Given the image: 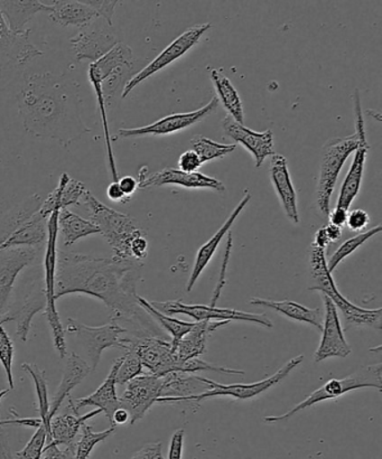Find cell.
<instances>
[{"label": "cell", "mask_w": 382, "mask_h": 459, "mask_svg": "<svg viewBox=\"0 0 382 459\" xmlns=\"http://www.w3.org/2000/svg\"><path fill=\"white\" fill-rule=\"evenodd\" d=\"M9 412L13 413V416L16 417V420H2V425H16V426H24L30 427V429H38L39 427L42 426L43 422L40 418H20L18 417V413L15 411V409H9Z\"/></svg>", "instance_id": "cell-56"}, {"label": "cell", "mask_w": 382, "mask_h": 459, "mask_svg": "<svg viewBox=\"0 0 382 459\" xmlns=\"http://www.w3.org/2000/svg\"><path fill=\"white\" fill-rule=\"evenodd\" d=\"M232 234L231 232L228 233V242H227V247H226V255H224V260L223 264L221 268V273H220L219 282L217 287H215V290L213 292V301H211V306L217 305V301L220 299V295H221L222 288L224 283H226V272H227V265L229 263V259H230V254L232 249Z\"/></svg>", "instance_id": "cell-50"}, {"label": "cell", "mask_w": 382, "mask_h": 459, "mask_svg": "<svg viewBox=\"0 0 382 459\" xmlns=\"http://www.w3.org/2000/svg\"><path fill=\"white\" fill-rule=\"evenodd\" d=\"M348 214V210L339 208V206H336V208L334 211H331L329 218L327 219H329L330 224H332V226L343 229V227H345V224H347Z\"/></svg>", "instance_id": "cell-57"}, {"label": "cell", "mask_w": 382, "mask_h": 459, "mask_svg": "<svg viewBox=\"0 0 382 459\" xmlns=\"http://www.w3.org/2000/svg\"><path fill=\"white\" fill-rule=\"evenodd\" d=\"M353 110L354 124H356V134L358 136V147L357 150L354 151L352 164L350 166L343 186H341L339 199L338 202H336V206L348 211L350 206L352 205L353 201L357 199L359 193H360L368 152H369L370 148L369 143L367 141L365 117H363L361 98L358 90L353 92Z\"/></svg>", "instance_id": "cell-12"}, {"label": "cell", "mask_w": 382, "mask_h": 459, "mask_svg": "<svg viewBox=\"0 0 382 459\" xmlns=\"http://www.w3.org/2000/svg\"><path fill=\"white\" fill-rule=\"evenodd\" d=\"M304 361V355H298L291 359L289 362L282 366L275 375L267 377L262 381L254 382V384H235V385H221L208 377H201V380L205 382L210 386L208 391H204L200 394L187 395V397H163L157 399L156 403L159 404H172L182 403H192L199 404L205 399L229 397L235 400H250L258 395L267 393L268 390L280 385L284 381L300 363Z\"/></svg>", "instance_id": "cell-6"}, {"label": "cell", "mask_w": 382, "mask_h": 459, "mask_svg": "<svg viewBox=\"0 0 382 459\" xmlns=\"http://www.w3.org/2000/svg\"><path fill=\"white\" fill-rule=\"evenodd\" d=\"M211 26L213 25H211L210 22H204V24L192 26L190 29L184 31V33L179 35L177 39H174L168 48H165L163 51L161 52L160 56H156L150 65L143 67V70L139 71L138 74L129 79L128 82L125 85L123 93H121V98H127L137 85L143 83V81L148 78H151L152 75L156 74L157 72L172 65V63L178 60V58L186 56L190 49L200 42L202 35L206 33V31L211 29Z\"/></svg>", "instance_id": "cell-13"}, {"label": "cell", "mask_w": 382, "mask_h": 459, "mask_svg": "<svg viewBox=\"0 0 382 459\" xmlns=\"http://www.w3.org/2000/svg\"><path fill=\"white\" fill-rule=\"evenodd\" d=\"M87 191L82 182L71 178L69 175L63 173L57 186L54 188L48 199L43 201L39 213L43 218L48 219L54 211H61L69 208L70 205L80 204L81 199Z\"/></svg>", "instance_id": "cell-28"}, {"label": "cell", "mask_w": 382, "mask_h": 459, "mask_svg": "<svg viewBox=\"0 0 382 459\" xmlns=\"http://www.w3.org/2000/svg\"><path fill=\"white\" fill-rule=\"evenodd\" d=\"M48 240V219L36 213L24 226L17 230L9 237L0 249H13V247H35L43 250Z\"/></svg>", "instance_id": "cell-33"}, {"label": "cell", "mask_w": 382, "mask_h": 459, "mask_svg": "<svg viewBox=\"0 0 382 459\" xmlns=\"http://www.w3.org/2000/svg\"><path fill=\"white\" fill-rule=\"evenodd\" d=\"M210 74L215 91L218 94V100L222 103L224 109L228 111V116H230L237 123L245 125L244 107H242L241 98L237 89L233 87L230 79H228L221 71L217 69L211 70Z\"/></svg>", "instance_id": "cell-36"}, {"label": "cell", "mask_w": 382, "mask_h": 459, "mask_svg": "<svg viewBox=\"0 0 382 459\" xmlns=\"http://www.w3.org/2000/svg\"><path fill=\"white\" fill-rule=\"evenodd\" d=\"M192 151L199 156L202 165L208 163L210 160H222L231 152L236 151L237 145H222L217 142L211 141V139L201 134L191 139Z\"/></svg>", "instance_id": "cell-40"}, {"label": "cell", "mask_w": 382, "mask_h": 459, "mask_svg": "<svg viewBox=\"0 0 382 459\" xmlns=\"http://www.w3.org/2000/svg\"><path fill=\"white\" fill-rule=\"evenodd\" d=\"M22 370L30 375L33 379L36 398H38L39 418L42 420L45 430L48 433V444L51 442V418H49V400L48 390L47 372L39 368L36 364L22 363ZM47 444V445H48Z\"/></svg>", "instance_id": "cell-38"}, {"label": "cell", "mask_w": 382, "mask_h": 459, "mask_svg": "<svg viewBox=\"0 0 382 459\" xmlns=\"http://www.w3.org/2000/svg\"><path fill=\"white\" fill-rule=\"evenodd\" d=\"M358 147V136L354 133L345 138H334L323 146L320 174L316 192V204L318 214L323 219L329 218L331 199L336 182L345 161Z\"/></svg>", "instance_id": "cell-7"}, {"label": "cell", "mask_w": 382, "mask_h": 459, "mask_svg": "<svg viewBox=\"0 0 382 459\" xmlns=\"http://www.w3.org/2000/svg\"><path fill=\"white\" fill-rule=\"evenodd\" d=\"M146 170L147 168H143L138 174V187L142 190L152 186H177L186 188H209L218 193L226 192L223 182L200 172L184 173L177 169H165L150 175Z\"/></svg>", "instance_id": "cell-20"}, {"label": "cell", "mask_w": 382, "mask_h": 459, "mask_svg": "<svg viewBox=\"0 0 382 459\" xmlns=\"http://www.w3.org/2000/svg\"><path fill=\"white\" fill-rule=\"evenodd\" d=\"M75 443L61 449L58 445L48 443L45 446L42 459H74Z\"/></svg>", "instance_id": "cell-49"}, {"label": "cell", "mask_w": 382, "mask_h": 459, "mask_svg": "<svg viewBox=\"0 0 382 459\" xmlns=\"http://www.w3.org/2000/svg\"><path fill=\"white\" fill-rule=\"evenodd\" d=\"M66 331L74 335L82 345L92 371L96 370L100 362L103 351L111 348L123 350L124 337L129 333L127 328L121 326L118 319L114 317H110L106 325L98 327L84 325L74 318H67Z\"/></svg>", "instance_id": "cell-9"}, {"label": "cell", "mask_w": 382, "mask_h": 459, "mask_svg": "<svg viewBox=\"0 0 382 459\" xmlns=\"http://www.w3.org/2000/svg\"><path fill=\"white\" fill-rule=\"evenodd\" d=\"M130 417L127 411H125L124 408H119L118 411H116L114 416H112L111 427H117L127 424L129 422Z\"/></svg>", "instance_id": "cell-60"}, {"label": "cell", "mask_w": 382, "mask_h": 459, "mask_svg": "<svg viewBox=\"0 0 382 459\" xmlns=\"http://www.w3.org/2000/svg\"><path fill=\"white\" fill-rule=\"evenodd\" d=\"M331 245L329 238H327L325 228H321L320 230H317V232L316 233V237H314V241L312 243V246L317 247H321V249H327V247Z\"/></svg>", "instance_id": "cell-61"}, {"label": "cell", "mask_w": 382, "mask_h": 459, "mask_svg": "<svg viewBox=\"0 0 382 459\" xmlns=\"http://www.w3.org/2000/svg\"><path fill=\"white\" fill-rule=\"evenodd\" d=\"M29 35L30 31L13 34L0 12V80L42 56V52L30 42Z\"/></svg>", "instance_id": "cell-15"}, {"label": "cell", "mask_w": 382, "mask_h": 459, "mask_svg": "<svg viewBox=\"0 0 382 459\" xmlns=\"http://www.w3.org/2000/svg\"><path fill=\"white\" fill-rule=\"evenodd\" d=\"M250 200V192L249 190H246L239 204H238L236 209L232 211V213L229 215V218L226 220V222L223 223V226L218 230L217 233H215L208 242H205L204 245L200 247L199 251H197L195 265H193L191 276L188 278L187 285V292H191L193 290V288H195V283L199 281L201 274L204 273L205 268L208 267L210 261L213 260L222 238L226 234L230 232L233 224H235L237 219L240 217V214L244 212V210L246 209V206L249 204Z\"/></svg>", "instance_id": "cell-23"}, {"label": "cell", "mask_w": 382, "mask_h": 459, "mask_svg": "<svg viewBox=\"0 0 382 459\" xmlns=\"http://www.w3.org/2000/svg\"><path fill=\"white\" fill-rule=\"evenodd\" d=\"M58 214H60V211H54L48 219V240L45 245L43 279L47 306H45L44 316L47 318L49 330H51L54 349L56 350L60 358L65 359L66 355L65 331L56 304Z\"/></svg>", "instance_id": "cell-8"}, {"label": "cell", "mask_w": 382, "mask_h": 459, "mask_svg": "<svg viewBox=\"0 0 382 459\" xmlns=\"http://www.w3.org/2000/svg\"><path fill=\"white\" fill-rule=\"evenodd\" d=\"M137 299L139 306L172 337V341L170 342H172L173 348L181 341L182 337L186 336L187 333L192 330V327L195 326V322L179 321V319L160 312L159 309H156L154 306L152 305L151 301L143 299L141 296H138Z\"/></svg>", "instance_id": "cell-39"}, {"label": "cell", "mask_w": 382, "mask_h": 459, "mask_svg": "<svg viewBox=\"0 0 382 459\" xmlns=\"http://www.w3.org/2000/svg\"><path fill=\"white\" fill-rule=\"evenodd\" d=\"M81 30H82L70 39L72 49L78 61L96 62L119 43V39L112 33L111 26L105 21L99 22V18Z\"/></svg>", "instance_id": "cell-18"}, {"label": "cell", "mask_w": 382, "mask_h": 459, "mask_svg": "<svg viewBox=\"0 0 382 459\" xmlns=\"http://www.w3.org/2000/svg\"><path fill=\"white\" fill-rule=\"evenodd\" d=\"M91 371V367L80 355L74 352L69 355L60 385L49 402V418L51 420L56 415L65 400L71 397L72 390L83 382Z\"/></svg>", "instance_id": "cell-26"}, {"label": "cell", "mask_w": 382, "mask_h": 459, "mask_svg": "<svg viewBox=\"0 0 382 459\" xmlns=\"http://www.w3.org/2000/svg\"><path fill=\"white\" fill-rule=\"evenodd\" d=\"M118 184L120 190L123 191L125 196L130 201L134 193L136 192L138 188L137 179L132 177H124L123 178H119Z\"/></svg>", "instance_id": "cell-58"}, {"label": "cell", "mask_w": 382, "mask_h": 459, "mask_svg": "<svg viewBox=\"0 0 382 459\" xmlns=\"http://www.w3.org/2000/svg\"><path fill=\"white\" fill-rule=\"evenodd\" d=\"M219 105L218 98L213 97L204 107L195 111L169 115L155 121V123L145 126V127L120 129L112 138V141H116L117 138L169 136V134L182 132V130L188 129L208 118L210 115L217 111Z\"/></svg>", "instance_id": "cell-14"}, {"label": "cell", "mask_w": 382, "mask_h": 459, "mask_svg": "<svg viewBox=\"0 0 382 459\" xmlns=\"http://www.w3.org/2000/svg\"><path fill=\"white\" fill-rule=\"evenodd\" d=\"M123 362H121L117 372L116 381L117 385H125L129 381L135 379L138 376H142L143 372V363L134 350L125 351Z\"/></svg>", "instance_id": "cell-43"}, {"label": "cell", "mask_w": 382, "mask_h": 459, "mask_svg": "<svg viewBox=\"0 0 382 459\" xmlns=\"http://www.w3.org/2000/svg\"><path fill=\"white\" fill-rule=\"evenodd\" d=\"M116 429L117 427H110L109 429L100 431V433H94L91 426L82 425L80 439L75 443L74 459H88L94 447L114 435Z\"/></svg>", "instance_id": "cell-42"}, {"label": "cell", "mask_w": 382, "mask_h": 459, "mask_svg": "<svg viewBox=\"0 0 382 459\" xmlns=\"http://www.w3.org/2000/svg\"><path fill=\"white\" fill-rule=\"evenodd\" d=\"M40 252L35 247L0 249V318L7 308L17 277L22 270L38 263Z\"/></svg>", "instance_id": "cell-17"}, {"label": "cell", "mask_w": 382, "mask_h": 459, "mask_svg": "<svg viewBox=\"0 0 382 459\" xmlns=\"http://www.w3.org/2000/svg\"><path fill=\"white\" fill-rule=\"evenodd\" d=\"M35 2V0H2L0 2V12H2L4 21H6L9 30L13 34H25L29 30L25 27L33 20L36 13L42 12H51V2Z\"/></svg>", "instance_id": "cell-30"}, {"label": "cell", "mask_w": 382, "mask_h": 459, "mask_svg": "<svg viewBox=\"0 0 382 459\" xmlns=\"http://www.w3.org/2000/svg\"><path fill=\"white\" fill-rule=\"evenodd\" d=\"M160 312L172 316L183 314L195 322H245L257 324L265 328H273L271 318L265 314H251L231 308H220L211 305H187L182 300L151 301Z\"/></svg>", "instance_id": "cell-11"}, {"label": "cell", "mask_w": 382, "mask_h": 459, "mask_svg": "<svg viewBox=\"0 0 382 459\" xmlns=\"http://www.w3.org/2000/svg\"><path fill=\"white\" fill-rule=\"evenodd\" d=\"M229 323L230 322H195L192 330L173 348L178 366V371L184 362L204 355L209 337L219 328L227 326Z\"/></svg>", "instance_id": "cell-25"}, {"label": "cell", "mask_w": 382, "mask_h": 459, "mask_svg": "<svg viewBox=\"0 0 382 459\" xmlns=\"http://www.w3.org/2000/svg\"><path fill=\"white\" fill-rule=\"evenodd\" d=\"M250 305L256 307H264L275 310L276 313L282 316L300 323L308 324L316 327L318 332L323 327V314L320 308H308L305 306L291 300H271L263 299H251Z\"/></svg>", "instance_id": "cell-31"}, {"label": "cell", "mask_w": 382, "mask_h": 459, "mask_svg": "<svg viewBox=\"0 0 382 459\" xmlns=\"http://www.w3.org/2000/svg\"><path fill=\"white\" fill-rule=\"evenodd\" d=\"M202 163L199 156L192 150L184 152L178 159V169L184 173L199 172Z\"/></svg>", "instance_id": "cell-51"}, {"label": "cell", "mask_w": 382, "mask_h": 459, "mask_svg": "<svg viewBox=\"0 0 382 459\" xmlns=\"http://www.w3.org/2000/svg\"><path fill=\"white\" fill-rule=\"evenodd\" d=\"M121 362H123V357L116 359L115 363L112 364L109 375H108L103 384L92 394L84 398L72 399V403H74L76 411L84 407H97V409H100L102 413H105L111 424L112 416H114L115 411L121 408L116 388V376Z\"/></svg>", "instance_id": "cell-24"}, {"label": "cell", "mask_w": 382, "mask_h": 459, "mask_svg": "<svg viewBox=\"0 0 382 459\" xmlns=\"http://www.w3.org/2000/svg\"><path fill=\"white\" fill-rule=\"evenodd\" d=\"M43 201L38 195L26 197L20 204L13 206L4 217L0 220V247L18 229L33 218L39 212Z\"/></svg>", "instance_id": "cell-35"}, {"label": "cell", "mask_w": 382, "mask_h": 459, "mask_svg": "<svg viewBox=\"0 0 382 459\" xmlns=\"http://www.w3.org/2000/svg\"><path fill=\"white\" fill-rule=\"evenodd\" d=\"M184 440H186V430L175 431L169 442V459H183Z\"/></svg>", "instance_id": "cell-54"}, {"label": "cell", "mask_w": 382, "mask_h": 459, "mask_svg": "<svg viewBox=\"0 0 382 459\" xmlns=\"http://www.w3.org/2000/svg\"><path fill=\"white\" fill-rule=\"evenodd\" d=\"M325 249L311 246L309 251V273H311V291H320L329 297L336 308L343 313L345 322L350 326L370 327L380 331L382 327V308L368 309L359 307L341 294L332 273L327 268V259Z\"/></svg>", "instance_id": "cell-3"}, {"label": "cell", "mask_w": 382, "mask_h": 459, "mask_svg": "<svg viewBox=\"0 0 382 459\" xmlns=\"http://www.w3.org/2000/svg\"><path fill=\"white\" fill-rule=\"evenodd\" d=\"M124 351L134 350L147 368L148 373L156 377H164L168 373L178 371L172 342L157 335L139 334L134 332L124 337Z\"/></svg>", "instance_id": "cell-10"}, {"label": "cell", "mask_w": 382, "mask_h": 459, "mask_svg": "<svg viewBox=\"0 0 382 459\" xmlns=\"http://www.w3.org/2000/svg\"><path fill=\"white\" fill-rule=\"evenodd\" d=\"M107 196L110 201L118 202V204H126L129 201L123 191L120 190L118 182L110 183V186L107 188Z\"/></svg>", "instance_id": "cell-59"}, {"label": "cell", "mask_w": 382, "mask_h": 459, "mask_svg": "<svg viewBox=\"0 0 382 459\" xmlns=\"http://www.w3.org/2000/svg\"><path fill=\"white\" fill-rule=\"evenodd\" d=\"M161 377L143 373L127 384L125 393L121 395V408L129 413L130 425L143 420L151 408L161 398Z\"/></svg>", "instance_id": "cell-16"}, {"label": "cell", "mask_w": 382, "mask_h": 459, "mask_svg": "<svg viewBox=\"0 0 382 459\" xmlns=\"http://www.w3.org/2000/svg\"><path fill=\"white\" fill-rule=\"evenodd\" d=\"M83 2L98 13L99 18H102L108 25L112 26V17L118 2H108V0H83Z\"/></svg>", "instance_id": "cell-47"}, {"label": "cell", "mask_w": 382, "mask_h": 459, "mask_svg": "<svg viewBox=\"0 0 382 459\" xmlns=\"http://www.w3.org/2000/svg\"><path fill=\"white\" fill-rule=\"evenodd\" d=\"M143 264L136 261L57 252L56 300L66 295L82 294L101 300L111 310V317L125 319L155 335L154 325L138 304L137 283Z\"/></svg>", "instance_id": "cell-1"}, {"label": "cell", "mask_w": 382, "mask_h": 459, "mask_svg": "<svg viewBox=\"0 0 382 459\" xmlns=\"http://www.w3.org/2000/svg\"><path fill=\"white\" fill-rule=\"evenodd\" d=\"M179 371L191 373V375H196L199 372H218L227 376H244L245 372L241 370H235L227 367L213 366V364L208 363L201 359L200 358L191 359L188 361L184 362L179 367Z\"/></svg>", "instance_id": "cell-45"}, {"label": "cell", "mask_w": 382, "mask_h": 459, "mask_svg": "<svg viewBox=\"0 0 382 459\" xmlns=\"http://www.w3.org/2000/svg\"><path fill=\"white\" fill-rule=\"evenodd\" d=\"M222 128L227 137L244 146L253 155L256 169L262 168L264 161L276 154L273 148V134L272 130L257 133L245 125L237 123L230 116L222 121Z\"/></svg>", "instance_id": "cell-21"}, {"label": "cell", "mask_w": 382, "mask_h": 459, "mask_svg": "<svg viewBox=\"0 0 382 459\" xmlns=\"http://www.w3.org/2000/svg\"><path fill=\"white\" fill-rule=\"evenodd\" d=\"M47 444L48 433L42 424V426L36 429L35 434L31 436L26 446L22 448L21 452L16 453V456L20 459H42Z\"/></svg>", "instance_id": "cell-46"}, {"label": "cell", "mask_w": 382, "mask_h": 459, "mask_svg": "<svg viewBox=\"0 0 382 459\" xmlns=\"http://www.w3.org/2000/svg\"><path fill=\"white\" fill-rule=\"evenodd\" d=\"M69 406L66 408V412L61 416H54L51 420V442L58 445V446H70L74 444L76 435L79 434L81 427L87 424V421L92 420L93 417L100 415V409H96L87 415L80 416L79 411H76L72 398L69 397Z\"/></svg>", "instance_id": "cell-27"}, {"label": "cell", "mask_w": 382, "mask_h": 459, "mask_svg": "<svg viewBox=\"0 0 382 459\" xmlns=\"http://www.w3.org/2000/svg\"><path fill=\"white\" fill-rule=\"evenodd\" d=\"M45 306H47V299H45L44 283L42 281L39 282V285L31 287L20 309L13 313L4 314L0 318V322L4 324L15 321L17 336L22 342H26L29 339L31 321H33L36 314L45 309Z\"/></svg>", "instance_id": "cell-29"}, {"label": "cell", "mask_w": 382, "mask_h": 459, "mask_svg": "<svg viewBox=\"0 0 382 459\" xmlns=\"http://www.w3.org/2000/svg\"><path fill=\"white\" fill-rule=\"evenodd\" d=\"M13 352H15V350H13V341L7 332L4 331V324L0 322V364H2L4 373H6L9 389L11 390L15 388L13 377Z\"/></svg>", "instance_id": "cell-44"}, {"label": "cell", "mask_w": 382, "mask_h": 459, "mask_svg": "<svg viewBox=\"0 0 382 459\" xmlns=\"http://www.w3.org/2000/svg\"><path fill=\"white\" fill-rule=\"evenodd\" d=\"M161 377V394L163 397H187L208 391L210 386L201 380L200 376L181 371L168 373Z\"/></svg>", "instance_id": "cell-34"}, {"label": "cell", "mask_w": 382, "mask_h": 459, "mask_svg": "<svg viewBox=\"0 0 382 459\" xmlns=\"http://www.w3.org/2000/svg\"><path fill=\"white\" fill-rule=\"evenodd\" d=\"M76 84L49 72L26 76L18 93V110L27 133L62 146L79 141L90 129L82 120Z\"/></svg>", "instance_id": "cell-2"}, {"label": "cell", "mask_w": 382, "mask_h": 459, "mask_svg": "<svg viewBox=\"0 0 382 459\" xmlns=\"http://www.w3.org/2000/svg\"><path fill=\"white\" fill-rule=\"evenodd\" d=\"M269 178L280 199L282 211L291 223L299 224L300 221L298 193L295 191L293 179H291L286 157L275 154L272 156L269 166Z\"/></svg>", "instance_id": "cell-22"}, {"label": "cell", "mask_w": 382, "mask_h": 459, "mask_svg": "<svg viewBox=\"0 0 382 459\" xmlns=\"http://www.w3.org/2000/svg\"><path fill=\"white\" fill-rule=\"evenodd\" d=\"M366 388L377 389L381 393L382 367L380 363L376 364V366L362 367L357 372L344 377V379L327 381L325 385L313 391L304 402L296 404L290 411L280 416L265 417L263 420L265 424L268 425L286 421L295 416L296 413L302 412L305 409L316 406L317 403L338 400L345 394L352 393V391Z\"/></svg>", "instance_id": "cell-5"}, {"label": "cell", "mask_w": 382, "mask_h": 459, "mask_svg": "<svg viewBox=\"0 0 382 459\" xmlns=\"http://www.w3.org/2000/svg\"><path fill=\"white\" fill-rule=\"evenodd\" d=\"M325 228V231L327 238H329L330 243H334L339 241L341 238H343V228L332 226V224H327Z\"/></svg>", "instance_id": "cell-62"}, {"label": "cell", "mask_w": 382, "mask_h": 459, "mask_svg": "<svg viewBox=\"0 0 382 459\" xmlns=\"http://www.w3.org/2000/svg\"><path fill=\"white\" fill-rule=\"evenodd\" d=\"M9 391H11V389L0 391V407H2L3 399L6 397ZM3 427L2 420H0V459H20L16 456V454L12 452L11 446H9L7 435L4 433Z\"/></svg>", "instance_id": "cell-53"}, {"label": "cell", "mask_w": 382, "mask_h": 459, "mask_svg": "<svg viewBox=\"0 0 382 459\" xmlns=\"http://www.w3.org/2000/svg\"><path fill=\"white\" fill-rule=\"evenodd\" d=\"M82 200L83 205L89 211L90 221L99 229L114 251L112 256L120 260L135 261L130 247L135 238L145 234L136 220L103 204L90 191L84 193Z\"/></svg>", "instance_id": "cell-4"}, {"label": "cell", "mask_w": 382, "mask_h": 459, "mask_svg": "<svg viewBox=\"0 0 382 459\" xmlns=\"http://www.w3.org/2000/svg\"><path fill=\"white\" fill-rule=\"evenodd\" d=\"M148 250H150V242L147 240L146 233L135 238L130 247L133 259L141 264H143V260L147 258Z\"/></svg>", "instance_id": "cell-52"}, {"label": "cell", "mask_w": 382, "mask_h": 459, "mask_svg": "<svg viewBox=\"0 0 382 459\" xmlns=\"http://www.w3.org/2000/svg\"><path fill=\"white\" fill-rule=\"evenodd\" d=\"M381 226H377L375 228L368 230V231L359 233L357 234L356 237H353L352 238H349V240L344 241L343 245H341L338 247V250H336L334 254L332 255L330 260L327 261V268H329V272L331 273H334L336 268H338L339 265L343 264L345 259L348 258V256L354 254V252H356L359 249V247L365 245V243L368 240H370L372 237H375L377 236V234H379L381 232Z\"/></svg>", "instance_id": "cell-41"}, {"label": "cell", "mask_w": 382, "mask_h": 459, "mask_svg": "<svg viewBox=\"0 0 382 459\" xmlns=\"http://www.w3.org/2000/svg\"><path fill=\"white\" fill-rule=\"evenodd\" d=\"M98 233H100V231L90 220L81 218L78 214L71 212L67 209L60 211V214H58V234H61L65 247L74 246L80 238Z\"/></svg>", "instance_id": "cell-37"}, {"label": "cell", "mask_w": 382, "mask_h": 459, "mask_svg": "<svg viewBox=\"0 0 382 459\" xmlns=\"http://www.w3.org/2000/svg\"><path fill=\"white\" fill-rule=\"evenodd\" d=\"M132 459H165L163 456V445L161 443L147 444L139 449Z\"/></svg>", "instance_id": "cell-55"}, {"label": "cell", "mask_w": 382, "mask_h": 459, "mask_svg": "<svg viewBox=\"0 0 382 459\" xmlns=\"http://www.w3.org/2000/svg\"><path fill=\"white\" fill-rule=\"evenodd\" d=\"M370 217L365 210L356 209L348 214L347 226L350 231L365 232V229L369 226Z\"/></svg>", "instance_id": "cell-48"}, {"label": "cell", "mask_w": 382, "mask_h": 459, "mask_svg": "<svg viewBox=\"0 0 382 459\" xmlns=\"http://www.w3.org/2000/svg\"><path fill=\"white\" fill-rule=\"evenodd\" d=\"M99 18L98 13L82 2H70V0H56L51 2L49 20L62 27L75 26L83 29Z\"/></svg>", "instance_id": "cell-32"}, {"label": "cell", "mask_w": 382, "mask_h": 459, "mask_svg": "<svg viewBox=\"0 0 382 459\" xmlns=\"http://www.w3.org/2000/svg\"><path fill=\"white\" fill-rule=\"evenodd\" d=\"M325 301V316H323L322 339L314 359L317 363L331 358H348L352 354V346L345 339L343 324H341L338 308L329 297L322 295Z\"/></svg>", "instance_id": "cell-19"}]
</instances>
